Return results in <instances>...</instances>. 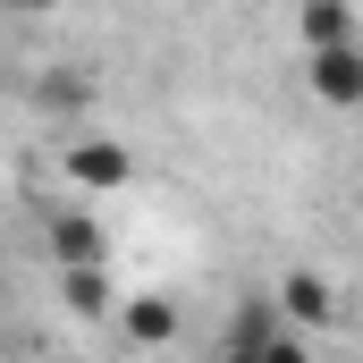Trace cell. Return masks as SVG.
<instances>
[{"label": "cell", "instance_id": "cell-3", "mask_svg": "<svg viewBox=\"0 0 363 363\" xmlns=\"http://www.w3.org/2000/svg\"><path fill=\"white\" fill-rule=\"evenodd\" d=\"M271 313H279V330L321 338V330L338 321V287H330V271H287V279L271 287Z\"/></svg>", "mask_w": 363, "mask_h": 363}, {"label": "cell", "instance_id": "cell-11", "mask_svg": "<svg viewBox=\"0 0 363 363\" xmlns=\"http://www.w3.org/2000/svg\"><path fill=\"white\" fill-rule=\"evenodd\" d=\"M211 363H254V355H220V347H211Z\"/></svg>", "mask_w": 363, "mask_h": 363}, {"label": "cell", "instance_id": "cell-12", "mask_svg": "<svg viewBox=\"0 0 363 363\" xmlns=\"http://www.w3.org/2000/svg\"><path fill=\"white\" fill-rule=\"evenodd\" d=\"M0 68H9V60H0Z\"/></svg>", "mask_w": 363, "mask_h": 363}, {"label": "cell", "instance_id": "cell-7", "mask_svg": "<svg viewBox=\"0 0 363 363\" xmlns=\"http://www.w3.org/2000/svg\"><path fill=\"white\" fill-rule=\"evenodd\" d=\"M279 338V313H271V296H245L228 321H220V355H262Z\"/></svg>", "mask_w": 363, "mask_h": 363}, {"label": "cell", "instance_id": "cell-8", "mask_svg": "<svg viewBox=\"0 0 363 363\" xmlns=\"http://www.w3.org/2000/svg\"><path fill=\"white\" fill-rule=\"evenodd\" d=\"M93 68H51V77H34V101L43 110H93Z\"/></svg>", "mask_w": 363, "mask_h": 363}, {"label": "cell", "instance_id": "cell-1", "mask_svg": "<svg viewBox=\"0 0 363 363\" xmlns=\"http://www.w3.org/2000/svg\"><path fill=\"white\" fill-rule=\"evenodd\" d=\"M60 178H68V194L93 211L101 194H118V186L135 178V152H127L118 135H101V127H77V135L60 144Z\"/></svg>", "mask_w": 363, "mask_h": 363}, {"label": "cell", "instance_id": "cell-6", "mask_svg": "<svg viewBox=\"0 0 363 363\" xmlns=\"http://www.w3.org/2000/svg\"><path fill=\"white\" fill-rule=\"evenodd\" d=\"M338 43H363V17L347 0H304L296 9V51H338Z\"/></svg>", "mask_w": 363, "mask_h": 363}, {"label": "cell", "instance_id": "cell-9", "mask_svg": "<svg viewBox=\"0 0 363 363\" xmlns=\"http://www.w3.org/2000/svg\"><path fill=\"white\" fill-rule=\"evenodd\" d=\"M60 304H68L77 321H110V271H77V279H60Z\"/></svg>", "mask_w": 363, "mask_h": 363}, {"label": "cell", "instance_id": "cell-5", "mask_svg": "<svg viewBox=\"0 0 363 363\" xmlns=\"http://www.w3.org/2000/svg\"><path fill=\"white\" fill-rule=\"evenodd\" d=\"M178 330H186L178 296H127V304H118V338H127V347H169Z\"/></svg>", "mask_w": 363, "mask_h": 363}, {"label": "cell", "instance_id": "cell-2", "mask_svg": "<svg viewBox=\"0 0 363 363\" xmlns=\"http://www.w3.org/2000/svg\"><path fill=\"white\" fill-rule=\"evenodd\" d=\"M43 254H51V271L77 279V271H110V228L93 220L85 203H60L51 220H43Z\"/></svg>", "mask_w": 363, "mask_h": 363}, {"label": "cell", "instance_id": "cell-10", "mask_svg": "<svg viewBox=\"0 0 363 363\" xmlns=\"http://www.w3.org/2000/svg\"><path fill=\"white\" fill-rule=\"evenodd\" d=\"M254 363H321V355H313V338H296V330H279V338H271V347H262Z\"/></svg>", "mask_w": 363, "mask_h": 363}, {"label": "cell", "instance_id": "cell-4", "mask_svg": "<svg viewBox=\"0 0 363 363\" xmlns=\"http://www.w3.org/2000/svg\"><path fill=\"white\" fill-rule=\"evenodd\" d=\"M304 93L321 110H363V43H338V51H304L296 60Z\"/></svg>", "mask_w": 363, "mask_h": 363}]
</instances>
